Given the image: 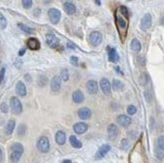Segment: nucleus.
Masks as SVG:
<instances>
[{"label": "nucleus", "instance_id": "nucleus-1", "mask_svg": "<svg viewBox=\"0 0 164 163\" xmlns=\"http://www.w3.org/2000/svg\"><path fill=\"white\" fill-rule=\"evenodd\" d=\"M116 22L117 25L120 28V30H124V32H127V27H128V17L124 16L120 13V11H117L116 14Z\"/></svg>", "mask_w": 164, "mask_h": 163}, {"label": "nucleus", "instance_id": "nucleus-2", "mask_svg": "<svg viewBox=\"0 0 164 163\" xmlns=\"http://www.w3.org/2000/svg\"><path fill=\"white\" fill-rule=\"evenodd\" d=\"M36 147L37 149L42 153H46L49 150V140L45 136H42L38 138L37 143H36Z\"/></svg>", "mask_w": 164, "mask_h": 163}, {"label": "nucleus", "instance_id": "nucleus-3", "mask_svg": "<svg viewBox=\"0 0 164 163\" xmlns=\"http://www.w3.org/2000/svg\"><path fill=\"white\" fill-rule=\"evenodd\" d=\"M10 107L12 113L15 115H19L22 112L21 102L19 101V99L17 97H11L10 98Z\"/></svg>", "mask_w": 164, "mask_h": 163}, {"label": "nucleus", "instance_id": "nucleus-4", "mask_svg": "<svg viewBox=\"0 0 164 163\" xmlns=\"http://www.w3.org/2000/svg\"><path fill=\"white\" fill-rule=\"evenodd\" d=\"M47 14H49V20H51V23L56 24L61 20V11L58 10V9H56V8H51L49 11H47Z\"/></svg>", "mask_w": 164, "mask_h": 163}, {"label": "nucleus", "instance_id": "nucleus-5", "mask_svg": "<svg viewBox=\"0 0 164 163\" xmlns=\"http://www.w3.org/2000/svg\"><path fill=\"white\" fill-rule=\"evenodd\" d=\"M89 38H90L91 44L94 45V46H98V45L101 44L103 36H102V33L100 31H92Z\"/></svg>", "mask_w": 164, "mask_h": 163}, {"label": "nucleus", "instance_id": "nucleus-6", "mask_svg": "<svg viewBox=\"0 0 164 163\" xmlns=\"http://www.w3.org/2000/svg\"><path fill=\"white\" fill-rule=\"evenodd\" d=\"M151 24H152L151 14H150V13H146V14L142 17V19H141V22H140L141 29H142V30H147V29H149L150 27H151Z\"/></svg>", "mask_w": 164, "mask_h": 163}, {"label": "nucleus", "instance_id": "nucleus-7", "mask_svg": "<svg viewBox=\"0 0 164 163\" xmlns=\"http://www.w3.org/2000/svg\"><path fill=\"white\" fill-rule=\"evenodd\" d=\"M110 150H111V146H110L109 144H104V145H102V146L99 148V150L97 151V153H96L95 159H96V160L102 159L103 157H105V155H106V154L108 153Z\"/></svg>", "mask_w": 164, "mask_h": 163}, {"label": "nucleus", "instance_id": "nucleus-8", "mask_svg": "<svg viewBox=\"0 0 164 163\" xmlns=\"http://www.w3.org/2000/svg\"><path fill=\"white\" fill-rule=\"evenodd\" d=\"M86 89L87 92L90 95H96L98 93L99 86H98V83L95 80H90L86 84Z\"/></svg>", "mask_w": 164, "mask_h": 163}, {"label": "nucleus", "instance_id": "nucleus-9", "mask_svg": "<svg viewBox=\"0 0 164 163\" xmlns=\"http://www.w3.org/2000/svg\"><path fill=\"white\" fill-rule=\"evenodd\" d=\"M116 122L122 127H128L131 125L132 119L129 116H126V115L122 114V115H119V116L116 118Z\"/></svg>", "mask_w": 164, "mask_h": 163}, {"label": "nucleus", "instance_id": "nucleus-10", "mask_svg": "<svg viewBox=\"0 0 164 163\" xmlns=\"http://www.w3.org/2000/svg\"><path fill=\"white\" fill-rule=\"evenodd\" d=\"M45 40H46V44L49 45L51 47H56L60 44V40L56 37L53 33H47L45 35Z\"/></svg>", "mask_w": 164, "mask_h": 163}, {"label": "nucleus", "instance_id": "nucleus-11", "mask_svg": "<svg viewBox=\"0 0 164 163\" xmlns=\"http://www.w3.org/2000/svg\"><path fill=\"white\" fill-rule=\"evenodd\" d=\"M61 87V76H56L51 81V89L52 92H58Z\"/></svg>", "mask_w": 164, "mask_h": 163}, {"label": "nucleus", "instance_id": "nucleus-12", "mask_svg": "<svg viewBox=\"0 0 164 163\" xmlns=\"http://www.w3.org/2000/svg\"><path fill=\"white\" fill-rule=\"evenodd\" d=\"M100 87H101L102 92H103L105 95L111 94V88H112V85H111L110 82L107 80V79L103 78L101 81H100Z\"/></svg>", "mask_w": 164, "mask_h": 163}, {"label": "nucleus", "instance_id": "nucleus-13", "mask_svg": "<svg viewBox=\"0 0 164 163\" xmlns=\"http://www.w3.org/2000/svg\"><path fill=\"white\" fill-rule=\"evenodd\" d=\"M107 132H108L109 138L111 140H114L118 137L119 135V130H118V127L115 125V124H110L107 128Z\"/></svg>", "mask_w": 164, "mask_h": 163}, {"label": "nucleus", "instance_id": "nucleus-14", "mask_svg": "<svg viewBox=\"0 0 164 163\" xmlns=\"http://www.w3.org/2000/svg\"><path fill=\"white\" fill-rule=\"evenodd\" d=\"M88 128H89V126L87 125L86 123H84V122H79V123H76L74 125V131L77 134H80V135L87 132Z\"/></svg>", "mask_w": 164, "mask_h": 163}, {"label": "nucleus", "instance_id": "nucleus-15", "mask_svg": "<svg viewBox=\"0 0 164 163\" xmlns=\"http://www.w3.org/2000/svg\"><path fill=\"white\" fill-rule=\"evenodd\" d=\"M78 115H79L80 119L88 120V119H90L91 116H92V111H91L89 108L84 107V108H81L78 111Z\"/></svg>", "mask_w": 164, "mask_h": 163}, {"label": "nucleus", "instance_id": "nucleus-16", "mask_svg": "<svg viewBox=\"0 0 164 163\" xmlns=\"http://www.w3.org/2000/svg\"><path fill=\"white\" fill-rule=\"evenodd\" d=\"M27 46H28V48L31 49V51H37L40 47V42L37 38L30 37L27 40Z\"/></svg>", "mask_w": 164, "mask_h": 163}, {"label": "nucleus", "instance_id": "nucleus-17", "mask_svg": "<svg viewBox=\"0 0 164 163\" xmlns=\"http://www.w3.org/2000/svg\"><path fill=\"white\" fill-rule=\"evenodd\" d=\"M15 92L18 96L20 97H25L26 96V87L21 81H18L15 87Z\"/></svg>", "mask_w": 164, "mask_h": 163}, {"label": "nucleus", "instance_id": "nucleus-18", "mask_svg": "<svg viewBox=\"0 0 164 163\" xmlns=\"http://www.w3.org/2000/svg\"><path fill=\"white\" fill-rule=\"evenodd\" d=\"M63 10L65 11V13L69 15H72L76 13L77 11V8H76V5H75L74 3H72V2H65L63 3Z\"/></svg>", "mask_w": 164, "mask_h": 163}, {"label": "nucleus", "instance_id": "nucleus-19", "mask_svg": "<svg viewBox=\"0 0 164 163\" xmlns=\"http://www.w3.org/2000/svg\"><path fill=\"white\" fill-rule=\"evenodd\" d=\"M85 100V96H84L83 92L81 90H77L72 93V101L76 104H81Z\"/></svg>", "mask_w": 164, "mask_h": 163}, {"label": "nucleus", "instance_id": "nucleus-20", "mask_svg": "<svg viewBox=\"0 0 164 163\" xmlns=\"http://www.w3.org/2000/svg\"><path fill=\"white\" fill-rule=\"evenodd\" d=\"M65 139H67V137H65V133L63 132V131H58L56 134V142L58 143V145H63L65 143Z\"/></svg>", "mask_w": 164, "mask_h": 163}, {"label": "nucleus", "instance_id": "nucleus-21", "mask_svg": "<svg viewBox=\"0 0 164 163\" xmlns=\"http://www.w3.org/2000/svg\"><path fill=\"white\" fill-rule=\"evenodd\" d=\"M119 58V54H118L116 48H111L110 51H109V60L111 63H118Z\"/></svg>", "mask_w": 164, "mask_h": 163}, {"label": "nucleus", "instance_id": "nucleus-22", "mask_svg": "<svg viewBox=\"0 0 164 163\" xmlns=\"http://www.w3.org/2000/svg\"><path fill=\"white\" fill-rule=\"evenodd\" d=\"M70 143L72 145L74 148H77V149H80L82 148V146H83V144H82V142L80 141L78 138L76 137V136L72 135L70 136Z\"/></svg>", "mask_w": 164, "mask_h": 163}, {"label": "nucleus", "instance_id": "nucleus-23", "mask_svg": "<svg viewBox=\"0 0 164 163\" xmlns=\"http://www.w3.org/2000/svg\"><path fill=\"white\" fill-rule=\"evenodd\" d=\"M21 155H22L21 152H18V151H11L10 156H9L10 161L12 163H17L20 160V158H21Z\"/></svg>", "mask_w": 164, "mask_h": 163}, {"label": "nucleus", "instance_id": "nucleus-24", "mask_svg": "<svg viewBox=\"0 0 164 163\" xmlns=\"http://www.w3.org/2000/svg\"><path fill=\"white\" fill-rule=\"evenodd\" d=\"M14 128H15V121L14 120H9L8 123L6 124V126H5V134L10 135L11 133L13 132Z\"/></svg>", "mask_w": 164, "mask_h": 163}, {"label": "nucleus", "instance_id": "nucleus-25", "mask_svg": "<svg viewBox=\"0 0 164 163\" xmlns=\"http://www.w3.org/2000/svg\"><path fill=\"white\" fill-rule=\"evenodd\" d=\"M131 49L135 53H139L141 51V42L137 38H134L131 41Z\"/></svg>", "mask_w": 164, "mask_h": 163}, {"label": "nucleus", "instance_id": "nucleus-26", "mask_svg": "<svg viewBox=\"0 0 164 163\" xmlns=\"http://www.w3.org/2000/svg\"><path fill=\"white\" fill-rule=\"evenodd\" d=\"M112 88H113V90H115V91H121L123 90V88H124V85H123V83L121 81L114 80L112 83Z\"/></svg>", "mask_w": 164, "mask_h": 163}, {"label": "nucleus", "instance_id": "nucleus-27", "mask_svg": "<svg viewBox=\"0 0 164 163\" xmlns=\"http://www.w3.org/2000/svg\"><path fill=\"white\" fill-rule=\"evenodd\" d=\"M10 149H11V151H18V152L23 153V146H22V144L18 143V142L13 143L12 145H11Z\"/></svg>", "mask_w": 164, "mask_h": 163}, {"label": "nucleus", "instance_id": "nucleus-28", "mask_svg": "<svg viewBox=\"0 0 164 163\" xmlns=\"http://www.w3.org/2000/svg\"><path fill=\"white\" fill-rule=\"evenodd\" d=\"M17 25H18V27H19V28L21 29L22 31H24V32H26V33H32V32H33L32 29H31L30 27L26 26L25 24H23V23H18Z\"/></svg>", "mask_w": 164, "mask_h": 163}, {"label": "nucleus", "instance_id": "nucleus-29", "mask_svg": "<svg viewBox=\"0 0 164 163\" xmlns=\"http://www.w3.org/2000/svg\"><path fill=\"white\" fill-rule=\"evenodd\" d=\"M6 26H7V20L3 14L0 13V29H5Z\"/></svg>", "mask_w": 164, "mask_h": 163}, {"label": "nucleus", "instance_id": "nucleus-30", "mask_svg": "<svg viewBox=\"0 0 164 163\" xmlns=\"http://www.w3.org/2000/svg\"><path fill=\"white\" fill-rule=\"evenodd\" d=\"M148 81H149V78H148L147 74H145V72H143L142 74L140 76V80H139V82H140V84L142 86H146Z\"/></svg>", "mask_w": 164, "mask_h": 163}, {"label": "nucleus", "instance_id": "nucleus-31", "mask_svg": "<svg viewBox=\"0 0 164 163\" xmlns=\"http://www.w3.org/2000/svg\"><path fill=\"white\" fill-rule=\"evenodd\" d=\"M157 147L164 150V135H161L157 139Z\"/></svg>", "mask_w": 164, "mask_h": 163}, {"label": "nucleus", "instance_id": "nucleus-32", "mask_svg": "<svg viewBox=\"0 0 164 163\" xmlns=\"http://www.w3.org/2000/svg\"><path fill=\"white\" fill-rule=\"evenodd\" d=\"M61 81H65V82H67L69 80V72H68L67 69H63V71H61Z\"/></svg>", "mask_w": 164, "mask_h": 163}, {"label": "nucleus", "instance_id": "nucleus-33", "mask_svg": "<svg viewBox=\"0 0 164 163\" xmlns=\"http://www.w3.org/2000/svg\"><path fill=\"white\" fill-rule=\"evenodd\" d=\"M25 133H26V126L23 125V124H21L17 129V134L19 136H24Z\"/></svg>", "mask_w": 164, "mask_h": 163}, {"label": "nucleus", "instance_id": "nucleus-34", "mask_svg": "<svg viewBox=\"0 0 164 163\" xmlns=\"http://www.w3.org/2000/svg\"><path fill=\"white\" fill-rule=\"evenodd\" d=\"M127 113H128L129 115L136 114V113H137V108L134 105H129L128 107H127Z\"/></svg>", "mask_w": 164, "mask_h": 163}, {"label": "nucleus", "instance_id": "nucleus-35", "mask_svg": "<svg viewBox=\"0 0 164 163\" xmlns=\"http://www.w3.org/2000/svg\"><path fill=\"white\" fill-rule=\"evenodd\" d=\"M155 155H156L157 158H159V159H162V158H164V150L158 148V147H156V148H155Z\"/></svg>", "mask_w": 164, "mask_h": 163}, {"label": "nucleus", "instance_id": "nucleus-36", "mask_svg": "<svg viewBox=\"0 0 164 163\" xmlns=\"http://www.w3.org/2000/svg\"><path fill=\"white\" fill-rule=\"evenodd\" d=\"M129 146L130 143L128 139H123L121 141V149H123V150H127L129 148Z\"/></svg>", "mask_w": 164, "mask_h": 163}, {"label": "nucleus", "instance_id": "nucleus-37", "mask_svg": "<svg viewBox=\"0 0 164 163\" xmlns=\"http://www.w3.org/2000/svg\"><path fill=\"white\" fill-rule=\"evenodd\" d=\"M21 3H22V6L25 9H29L32 6V1H31V0H22Z\"/></svg>", "mask_w": 164, "mask_h": 163}, {"label": "nucleus", "instance_id": "nucleus-38", "mask_svg": "<svg viewBox=\"0 0 164 163\" xmlns=\"http://www.w3.org/2000/svg\"><path fill=\"white\" fill-rule=\"evenodd\" d=\"M47 83V79L46 77H40L39 80H38V85L40 86V87H44L45 84Z\"/></svg>", "mask_w": 164, "mask_h": 163}, {"label": "nucleus", "instance_id": "nucleus-39", "mask_svg": "<svg viewBox=\"0 0 164 163\" xmlns=\"http://www.w3.org/2000/svg\"><path fill=\"white\" fill-rule=\"evenodd\" d=\"M0 110H1V112L2 113H8V110H9V108H8V105L6 103H2L1 104V106H0Z\"/></svg>", "mask_w": 164, "mask_h": 163}, {"label": "nucleus", "instance_id": "nucleus-40", "mask_svg": "<svg viewBox=\"0 0 164 163\" xmlns=\"http://www.w3.org/2000/svg\"><path fill=\"white\" fill-rule=\"evenodd\" d=\"M144 97L146 98L148 103H151V101H152V95H151V93H150L149 91H145V92H144Z\"/></svg>", "mask_w": 164, "mask_h": 163}, {"label": "nucleus", "instance_id": "nucleus-41", "mask_svg": "<svg viewBox=\"0 0 164 163\" xmlns=\"http://www.w3.org/2000/svg\"><path fill=\"white\" fill-rule=\"evenodd\" d=\"M70 63H72V65H78V63H79V60H78V58L77 56H70Z\"/></svg>", "mask_w": 164, "mask_h": 163}, {"label": "nucleus", "instance_id": "nucleus-42", "mask_svg": "<svg viewBox=\"0 0 164 163\" xmlns=\"http://www.w3.org/2000/svg\"><path fill=\"white\" fill-rule=\"evenodd\" d=\"M4 76H5V69H2L1 70V72H0V84L2 83V82H3V80H4Z\"/></svg>", "mask_w": 164, "mask_h": 163}, {"label": "nucleus", "instance_id": "nucleus-43", "mask_svg": "<svg viewBox=\"0 0 164 163\" xmlns=\"http://www.w3.org/2000/svg\"><path fill=\"white\" fill-rule=\"evenodd\" d=\"M2 161H3V151L0 147V163H2Z\"/></svg>", "mask_w": 164, "mask_h": 163}, {"label": "nucleus", "instance_id": "nucleus-44", "mask_svg": "<svg viewBox=\"0 0 164 163\" xmlns=\"http://www.w3.org/2000/svg\"><path fill=\"white\" fill-rule=\"evenodd\" d=\"M68 47H69V48H72V49L76 48V46H75V44H72V42H68Z\"/></svg>", "mask_w": 164, "mask_h": 163}, {"label": "nucleus", "instance_id": "nucleus-45", "mask_svg": "<svg viewBox=\"0 0 164 163\" xmlns=\"http://www.w3.org/2000/svg\"><path fill=\"white\" fill-rule=\"evenodd\" d=\"M24 53H25V48L20 49L19 53H18V56H23V54H24Z\"/></svg>", "mask_w": 164, "mask_h": 163}, {"label": "nucleus", "instance_id": "nucleus-46", "mask_svg": "<svg viewBox=\"0 0 164 163\" xmlns=\"http://www.w3.org/2000/svg\"><path fill=\"white\" fill-rule=\"evenodd\" d=\"M160 23L162 24V25H164V16L161 17V19H160Z\"/></svg>", "mask_w": 164, "mask_h": 163}, {"label": "nucleus", "instance_id": "nucleus-47", "mask_svg": "<svg viewBox=\"0 0 164 163\" xmlns=\"http://www.w3.org/2000/svg\"><path fill=\"white\" fill-rule=\"evenodd\" d=\"M61 163H72V161H70V160H63Z\"/></svg>", "mask_w": 164, "mask_h": 163}, {"label": "nucleus", "instance_id": "nucleus-48", "mask_svg": "<svg viewBox=\"0 0 164 163\" xmlns=\"http://www.w3.org/2000/svg\"><path fill=\"white\" fill-rule=\"evenodd\" d=\"M95 3L98 4V5H100V4H101V2H100V1H95Z\"/></svg>", "mask_w": 164, "mask_h": 163}]
</instances>
